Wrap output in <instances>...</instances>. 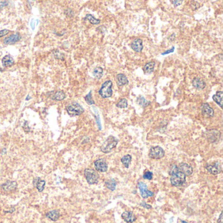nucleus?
I'll return each mask as SVG.
<instances>
[{
    "label": "nucleus",
    "mask_w": 223,
    "mask_h": 223,
    "mask_svg": "<svg viewBox=\"0 0 223 223\" xmlns=\"http://www.w3.org/2000/svg\"><path fill=\"white\" fill-rule=\"evenodd\" d=\"M85 20H88L90 23H91L92 24H94V25H98L100 23V19H97V18H96L94 17H93L92 14H88L86 15V17L85 18Z\"/></svg>",
    "instance_id": "27"
},
{
    "label": "nucleus",
    "mask_w": 223,
    "mask_h": 223,
    "mask_svg": "<svg viewBox=\"0 0 223 223\" xmlns=\"http://www.w3.org/2000/svg\"><path fill=\"white\" fill-rule=\"evenodd\" d=\"M85 176L86 179L89 184H94L98 183L99 179V175L98 172L93 169L87 168L85 170Z\"/></svg>",
    "instance_id": "5"
},
{
    "label": "nucleus",
    "mask_w": 223,
    "mask_h": 223,
    "mask_svg": "<svg viewBox=\"0 0 223 223\" xmlns=\"http://www.w3.org/2000/svg\"><path fill=\"white\" fill-rule=\"evenodd\" d=\"M21 39V36L19 33H16L12 34L9 37H7L3 40V43L5 45H13L18 41H19Z\"/></svg>",
    "instance_id": "13"
},
{
    "label": "nucleus",
    "mask_w": 223,
    "mask_h": 223,
    "mask_svg": "<svg viewBox=\"0 0 223 223\" xmlns=\"http://www.w3.org/2000/svg\"><path fill=\"white\" fill-rule=\"evenodd\" d=\"M94 166L98 172L104 173L107 172L108 169V166L107 162L104 158H99L94 162Z\"/></svg>",
    "instance_id": "8"
},
{
    "label": "nucleus",
    "mask_w": 223,
    "mask_h": 223,
    "mask_svg": "<svg viewBox=\"0 0 223 223\" xmlns=\"http://www.w3.org/2000/svg\"><path fill=\"white\" fill-rule=\"evenodd\" d=\"M140 206H141L142 207H145V208L148 209H150V208H152V206H151L150 205H149V204H147V203H146L145 202H141V203H140Z\"/></svg>",
    "instance_id": "37"
},
{
    "label": "nucleus",
    "mask_w": 223,
    "mask_h": 223,
    "mask_svg": "<svg viewBox=\"0 0 223 223\" xmlns=\"http://www.w3.org/2000/svg\"><path fill=\"white\" fill-rule=\"evenodd\" d=\"M113 82L111 80L105 81L101 85V87L99 90V94L101 98H108L113 95Z\"/></svg>",
    "instance_id": "3"
},
{
    "label": "nucleus",
    "mask_w": 223,
    "mask_h": 223,
    "mask_svg": "<svg viewBox=\"0 0 223 223\" xmlns=\"http://www.w3.org/2000/svg\"><path fill=\"white\" fill-rule=\"evenodd\" d=\"M170 182L174 187H179L183 185L186 181V176L179 171L178 168L175 165H172L170 168Z\"/></svg>",
    "instance_id": "1"
},
{
    "label": "nucleus",
    "mask_w": 223,
    "mask_h": 223,
    "mask_svg": "<svg viewBox=\"0 0 223 223\" xmlns=\"http://www.w3.org/2000/svg\"><path fill=\"white\" fill-rule=\"evenodd\" d=\"M92 74L94 78L96 79H98V80H99V79H100L102 77V76H103L104 70L102 69L101 67H96L94 68Z\"/></svg>",
    "instance_id": "23"
},
{
    "label": "nucleus",
    "mask_w": 223,
    "mask_h": 223,
    "mask_svg": "<svg viewBox=\"0 0 223 223\" xmlns=\"http://www.w3.org/2000/svg\"><path fill=\"white\" fill-rule=\"evenodd\" d=\"M222 96H223L222 91H218L217 92L216 94H214L212 97L213 100L216 102L221 108H222Z\"/></svg>",
    "instance_id": "21"
},
{
    "label": "nucleus",
    "mask_w": 223,
    "mask_h": 223,
    "mask_svg": "<svg viewBox=\"0 0 223 223\" xmlns=\"http://www.w3.org/2000/svg\"><path fill=\"white\" fill-rule=\"evenodd\" d=\"M206 169L213 175L219 174L222 172V167L218 162H215L213 164H209L206 166Z\"/></svg>",
    "instance_id": "11"
},
{
    "label": "nucleus",
    "mask_w": 223,
    "mask_h": 223,
    "mask_svg": "<svg viewBox=\"0 0 223 223\" xmlns=\"http://www.w3.org/2000/svg\"><path fill=\"white\" fill-rule=\"evenodd\" d=\"M221 133L217 129H211L207 130L204 133V137L209 143H216L221 138Z\"/></svg>",
    "instance_id": "6"
},
{
    "label": "nucleus",
    "mask_w": 223,
    "mask_h": 223,
    "mask_svg": "<svg viewBox=\"0 0 223 223\" xmlns=\"http://www.w3.org/2000/svg\"><path fill=\"white\" fill-rule=\"evenodd\" d=\"M130 47L133 51L136 52H141L143 48V41L139 38H136L132 41Z\"/></svg>",
    "instance_id": "14"
},
{
    "label": "nucleus",
    "mask_w": 223,
    "mask_h": 223,
    "mask_svg": "<svg viewBox=\"0 0 223 223\" xmlns=\"http://www.w3.org/2000/svg\"><path fill=\"white\" fill-rule=\"evenodd\" d=\"M9 32H10V31L9 29H4L1 30V31H0V38H1V37H3V36L7 35V34H8Z\"/></svg>",
    "instance_id": "34"
},
{
    "label": "nucleus",
    "mask_w": 223,
    "mask_h": 223,
    "mask_svg": "<svg viewBox=\"0 0 223 223\" xmlns=\"http://www.w3.org/2000/svg\"><path fill=\"white\" fill-rule=\"evenodd\" d=\"M153 177V173L150 171H147L143 175V178L147 180H152Z\"/></svg>",
    "instance_id": "32"
},
{
    "label": "nucleus",
    "mask_w": 223,
    "mask_h": 223,
    "mask_svg": "<svg viewBox=\"0 0 223 223\" xmlns=\"http://www.w3.org/2000/svg\"><path fill=\"white\" fill-rule=\"evenodd\" d=\"M36 187L39 192H42L44 190L45 187V181L40 179L38 181V183L36 184Z\"/></svg>",
    "instance_id": "30"
},
{
    "label": "nucleus",
    "mask_w": 223,
    "mask_h": 223,
    "mask_svg": "<svg viewBox=\"0 0 223 223\" xmlns=\"http://www.w3.org/2000/svg\"><path fill=\"white\" fill-rule=\"evenodd\" d=\"M138 187L139 188V190H140V193L143 198L145 199L154 196V192L147 189V187L145 183L143 182L138 183Z\"/></svg>",
    "instance_id": "9"
},
{
    "label": "nucleus",
    "mask_w": 223,
    "mask_h": 223,
    "mask_svg": "<svg viewBox=\"0 0 223 223\" xmlns=\"http://www.w3.org/2000/svg\"><path fill=\"white\" fill-rule=\"evenodd\" d=\"M177 168H178L179 171L183 173L185 176H189L193 172V169H192V166L187 163H185V162L181 163L179 166H177Z\"/></svg>",
    "instance_id": "12"
},
{
    "label": "nucleus",
    "mask_w": 223,
    "mask_h": 223,
    "mask_svg": "<svg viewBox=\"0 0 223 223\" xmlns=\"http://www.w3.org/2000/svg\"><path fill=\"white\" fill-rule=\"evenodd\" d=\"M7 5H8V2H6V1L0 2V9H3V7H5Z\"/></svg>",
    "instance_id": "38"
},
{
    "label": "nucleus",
    "mask_w": 223,
    "mask_h": 223,
    "mask_svg": "<svg viewBox=\"0 0 223 223\" xmlns=\"http://www.w3.org/2000/svg\"><path fill=\"white\" fill-rule=\"evenodd\" d=\"M2 63L3 67H11L14 64V60L11 56L6 55L2 58Z\"/></svg>",
    "instance_id": "19"
},
{
    "label": "nucleus",
    "mask_w": 223,
    "mask_h": 223,
    "mask_svg": "<svg viewBox=\"0 0 223 223\" xmlns=\"http://www.w3.org/2000/svg\"><path fill=\"white\" fill-rule=\"evenodd\" d=\"M170 2H171V3L175 7L179 6V5L182 4V3H183V1H178V0H177V1H170Z\"/></svg>",
    "instance_id": "35"
},
{
    "label": "nucleus",
    "mask_w": 223,
    "mask_h": 223,
    "mask_svg": "<svg viewBox=\"0 0 223 223\" xmlns=\"http://www.w3.org/2000/svg\"><path fill=\"white\" fill-rule=\"evenodd\" d=\"M149 156L153 159H161L165 156V152L160 146L153 147L150 149Z\"/></svg>",
    "instance_id": "7"
},
{
    "label": "nucleus",
    "mask_w": 223,
    "mask_h": 223,
    "mask_svg": "<svg viewBox=\"0 0 223 223\" xmlns=\"http://www.w3.org/2000/svg\"><path fill=\"white\" fill-rule=\"evenodd\" d=\"M30 98H30V97H29V96L28 95V97H27V98H26V100H29L30 99Z\"/></svg>",
    "instance_id": "41"
},
{
    "label": "nucleus",
    "mask_w": 223,
    "mask_h": 223,
    "mask_svg": "<svg viewBox=\"0 0 223 223\" xmlns=\"http://www.w3.org/2000/svg\"><path fill=\"white\" fill-rule=\"evenodd\" d=\"M2 188L6 191H11L14 190L17 187V183L15 181H8L2 184Z\"/></svg>",
    "instance_id": "17"
},
{
    "label": "nucleus",
    "mask_w": 223,
    "mask_h": 223,
    "mask_svg": "<svg viewBox=\"0 0 223 223\" xmlns=\"http://www.w3.org/2000/svg\"><path fill=\"white\" fill-rule=\"evenodd\" d=\"M137 102L139 105H141V106L143 107H146L148 106V105H149L150 104V101L146 100L143 96L138 97L137 99Z\"/></svg>",
    "instance_id": "28"
},
{
    "label": "nucleus",
    "mask_w": 223,
    "mask_h": 223,
    "mask_svg": "<svg viewBox=\"0 0 223 223\" xmlns=\"http://www.w3.org/2000/svg\"><path fill=\"white\" fill-rule=\"evenodd\" d=\"M36 24L35 23H34V20H32V21H31V28H32V29H35V27H36Z\"/></svg>",
    "instance_id": "40"
},
{
    "label": "nucleus",
    "mask_w": 223,
    "mask_h": 223,
    "mask_svg": "<svg viewBox=\"0 0 223 223\" xmlns=\"http://www.w3.org/2000/svg\"><path fill=\"white\" fill-rule=\"evenodd\" d=\"M66 111L71 116L81 115L85 111L81 105L77 102H73L72 104L68 105L66 107Z\"/></svg>",
    "instance_id": "4"
},
{
    "label": "nucleus",
    "mask_w": 223,
    "mask_h": 223,
    "mask_svg": "<svg viewBox=\"0 0 223 223\" xmlns=\"http://www.w3.org/2000/svg\"><path fill=\"white\" fill-rule=\"evenodd\" d=\"M192 86L197 90H203L206 88V83L200 77H194L192 81Z\"/></svg>",
    "instance_id": "15"
},
{
    "label": "nucleus",
    "mask_w": 223,
    "mask_h": 223,
    "mask_svg": "<svg viewBox=\"0 0 223 223\" xmlns=\"http://www.w3.org/2000/svg\"><path fill=\"white\" fill-rule=\"evenodd\" d=\"M201 110L202 115L206 118H211L214 116V110L209 104L203 103L202 105Z\"/></svg>",
    "instance_id": "10"
},
{
    "label": "nucleus",
    "mask_w": 223,
    "mask_h": 223,
    "mask_svg": "<svg viewBox=\"0 0 223 223\" xmlns=\"http://www.w3.org/2000/svg\"><path fill=\"white\" fill-rule=\"evenodd\" d=\"M174 50H175V47H172V48L171 49H169V50L165 51L164 52H162V55H166V54H168L169 53H172V52H173V51H174Z\"/></svg>",
    "instance_id": "36"
},
{
    "label": "nucleus",
    "mask_w": 223,
    "mask_h": 223,
    "mask_svg": "<svg viewBox=\"0 0 223 223\" xmlns=\"http://www.w3.org/2000/svg\"><path fill=\"white\" fill-rule=\"evenodd\" d=\"M223 212L222 211V212L220 214V216H219L218 218V221H217V222L218 223H223Z\"/></svg>",
    "instance_id": "39"
},
{
    "label": "nucleus",
    "mask_w": 223,
    "mask_h": 223,
    "mask_svg": "<svg viewBox=\"0 0 223 223\" xmlns=\"http://www.w3.org/2000/svg\"><path fill=\"white\" fill-rule=\"evenodd\" d=\"M116 84L119 86H122L128 84V80L126 76L123 73H119L116 75Z\"/></svg>",
    "instance_id": "18"
},
{
    "label": "nucleus",
    "mask_w": 223,
    "mask_h": 223,
    "mask_svg": "<svg viewBox=\"0 0 223 223\" xmlns=\"http://www.w3.org/2000/svg\"><path fill=\"white\" fill-rule=\"evenodd\" d=\"M119 143V139H116L115 137L113 135H109V137L106 139L103 144L101 145L100 149L101 152L107 154L111 152L112 150L115 148L117 144Z\"/></svg>",
    "instance_id": "2"
},
{
    "label": "nucleus",
    "mask_w": 223,
    "mask_h": 223,
    "mask_svg": "<svg viewBox=\"0 0 223 223\" xmlns=\"http://www.w3.org/2000/svg\"><path fill=\"white\" fill-rule=\"evenodd\" d=\"M85 100L86 101V103H87L88 105H94V104H95V102H94V101L92 99V91H90L87 95H86L85 97Z\"/></svg>",
    "instance_id": "31"
},
{
    "label": "nucleus",
    "mask_w": 223,
    "mask_h": 223,
    "mask_svg": "<svg viewBox=\"0 0 223 223\" xmlns=\"http://www.w3.org/2000/svg\"><path fill=\"white\" fill-rule=\"evenodd\" d=\"M66 94L63 91H57L53 94L52 96V99L56 101H62L65 99Z\"/></svg>",
    "instance_id": "24"
},
{
    "label": "nucleus",
    "mask_w": 223,
    "mask_h": 223,
    "mask_svg": "<svg viewBox=\"0 0 223 223\" xmlns=\"http://www.w3.org/2000/svg\"><path fill=\"white\" fill-rule=\"evenodd\" d=\"M47 217L52 221H56L60 217V213L57 210L50 211L47 213Z\"/></svg>",
    "instance_id": "22"
},
{
    "label": "nucleus",
    "mask_w": 223,
    "mask_h": 223,
    "mask_svg": "<svg viewBox=\"0 0 223 223\" xmlns=\"http://www.w3.org/2000/svg\"><path fill=\"white\" fill-rule=\"evenodd\" d=\"M105 185L108 189L111 190L112 191L115 190L116 186V181L115 179H111L109 181H106L105 183Z\"/></svg>",
    "instance_id": "25"
},
{
    "label": "nucleus",
    "mask_w": 223,
    "mask_h": 223,
    "mask_svg": "<svg viewBox=\"0 0 223 223\" xmlns=\"http://www.w3.org/2000/svg\"><path fill=\"white\" fill-rule=\"evenodd\" d=\"M116 106L117 107L119 108H120V109H124V108H126L128 107V101L126 99H125V98H122V99H120L118 103L116 104Z\"/></svg>",
    "instance_id": "29"
},
{
    "label": "nucleus",
    "mask_w": 223,
    "mask_h": 223,
    "mask_svg": "<svg viewBox=\"0 0 223 223\" xmlns=\"http://www.w3.org/2000/svg\"><path fill=\"white\" fill-rule=\"evenodd\" d=\"M53 54L54 55L55 57L56 58H58V59H61V60H63L64 56H63V54H62L61 52H60L59 51H54L53 52Z\"/></svg>",
    "instance_id": "33"
},
{
    "label": "nucleus",
    "mask_w": 223,
    "mask_h": 223,
    "mask_svg": "<svg viewBox=\"0 0 223 223\" xmlns=\"http://www.w3.org/2000/svg\"><path fill=\"white\" fill-rule=\"evenodd\" d=\"M121 216L123 220L128 223H132L136 220L135 215L131 211H124Z\"/></svg>",
    "instance_id": "16"
},
{
    "label": "nucleus",
    "mask_w": 223,
    "mask_h": 223,
    "mask_svg": "<svg viewBox=\"0 0 223 223\" xmlns=\"http://www.w3.org/2000/svg\"><path fill=\"white\" fill-rule=\"evenodd\" d=\"M181 223H188V222L184 221H181Z\"/></svg>",
    "instance_id": "42"
},
{
    "label": "nucleus",
    "mask_w": 223,
    "mask_h": 223,
    "mask_svg": "<svg viewBox=\"0 0 223 223\" xmlns=\"http://www.w3.org/2000/svg\"><path fill=\"white\" fill-rule=\"evenodd\" d=\"M120 161H121L122 164L125 166L126 168H128L132 162V156L130 154H126V155L124 156L121 158Z\"/></svg>",
    "instance_id": "26"
},
{
    "label": "nucleus",
    "mask_w": 223,
    "mask_h": 223,
    "mask_svg": "<svg viewBox=\"0 0 223 223\" xmlns=\"http://www.w3.org/2000/svg\"><path fill=\"white\" fill-rule=\"evenodd\" d=\"M156 63L154 62H150L147 63L144 67H143V71H144V73L146 75H149L152 73L154 70V67H155Z\"/></svg>",
    "instance_id": "20"
}]
</instances>
